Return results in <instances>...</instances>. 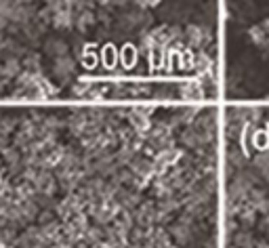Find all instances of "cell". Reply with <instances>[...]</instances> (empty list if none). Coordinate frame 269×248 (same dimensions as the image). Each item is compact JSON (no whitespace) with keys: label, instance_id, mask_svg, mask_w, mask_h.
I'll return each mask as SVG.
<instances>
[{"label":"cell","instance_id":"1","mask_svg":"<svg viewBox=\"0 0 269 248\" xmlns=\"http://www.w3.org/2000/svg\"><path fill=\"white\" fill-rule=\"evenodd\" d=\"M53 74L59 78V80H66L74 74V59L67 57V55H61V57L53 59Z\"/></svg>","mask_w":269,"mask_h":248},{"label":"cell","instance_id":"2","mask_svg":"<svg viewBox=\"0 0 269 248\" xmlns=\"http://www.w3.org/2000/svg\"><path fill=\"white\" fill-rule=\"evenodd\" d=\"M116 210H118L116 204L110 202V200H99L97 206L93 208L97 221H110V219H114L116 217Z\"/></svg>","mask_w":269,"mask_h":248},{"label":"cell","instance_id":"3","mask_svg":"<svg viewBox=\"0 0 269 248\" xmlns=\"http://www.w3.org/2000/svg\"><path fill=\"white\" fill-rule=\"evenodd\" d=\"M51 23L59 30H66L74 23V13L72 9H59V11H53L51 13Z\"/></svg>","mask_w":269,"mask_h":248},{"label":"cell","instance_id":"4","mask_svg":"<svg viewBox=\"0 0 269 248\" xmlns=\"http://www.w3.org/2000/svg\"><path fill=\"white\" fill-rule=\"evenodd\" d=\"M46 53L53 55V59H57L61 55H67V45L61 38H51L46 42Z\"/></svg>","mask_w":269,"mask_h":248},{"label":"cell","instance_id":"5","mask_svg":"<svg viewBox=\"0 0 269 248\" xmlns=\"http://www.w3.org/2000/svg\"><path fill=\"white\" fill-rule=\"evenodd\" d=\"M254 168H257V173L263 177V179L269 181V150L261 152L257 158H254Z\"/></svg>","mask_w":269,"mask_h":248},{"label":"cell","instance_id":"6","mask_svg":"<svg viewBox=\"0 0 269 248\" xmlns=\"http://www.w3.org/2000/svg\"><path fill=\"white\" fill-rule=\"evenodd\" d=\"M59 212L63 217H72V215H78V212H80V200H78V198H69V200H66L59 206Z\"/></svg>","mask_w":269,"mask_h":248},{"label":"cell","instance_id":"7","mask_svg":"<svg viewBox=\"0 0 269 248\" xmlns=\"http://www.w3.org/2000/svg\"><path fill=\"white\" fill-rule=\"evenodd\" d=\"M187 40L192 42V45L200 46V45H204V42L208 40V36H206V32H204L202 27H189V30H187Z\"/></svg>","mask_w":269,"mask_h":248},{"label":"cell","instance_id":"8","mask_svg":"<svg viewBox=\"0 0 269 248\" xmlns=\"http://www.w3.org/2000/svg\"><path fill=\"white\" fill-rule=\"evenodd\" d=\"M74 21L78 23V27H89L90 23H93V13H90L89 9H80L74 15Z\"/></svg>","mask_w":269,"mask_h":248},{"label":"cell","instance_id":"9","mask_svg":"<svg viewBox=\"0 0 269 248\" xmlns=\"http://www.w3.org/2000/svg\"><path fill=\"white\" fill-rule=\"evenodd\" d=\"M137 219H139L141 225H150L154 221V208L152 206H143L137 212Z\"/></svg>","mask_w":269,"mask_h":248},{"label":"cell","instance_id":"10","mask_svg":"<svg viewBox=\"0 0 269 248\" xmlns=\"http://www.w3.org/2000/svg\"><path fill=\"white\" fill-rule=\"evenodd\" d=\"M2 69H4V76H15V74H19V63L15 59H9Z\"/></svg>","mask_w":269,"mask_h":248},{"label":"cell","instance_id":"11","mask_svg":"<svg viewBox=\"0 0 269 248\" xmlns=\"http://www.w3.org/2000/svg\"><path fill=\"white\" fill-rule=\"evenodd\" d=\"M4 46H6V38L2 36V32H0V51H2Z\"/></svg>","mask_w":269,"mask_h":248},{"label":"cell","instance_id":"12","mask_svg":"<svg viewBox=\"0 0 269 248\" xmlns=\"http://www.w3.org/2000/svg\"><path fill=\"white\" fill-rule=\"evenodd\" d=\"M51 248H67V246H66V244H59V242H55Z\"/></svg>","mask_w":269,"mask_h":248},{"label":"cell","instance_id":"13","mask_svg":"<svg viewBox=\"0 0 269 248\" xmlns=\"http://www.w3.org/2000/svg\"><path fill=\"white\" fill-rule=\"evenodd\" d=\"M0 194H2V181H0Z\"/></svg>","mask_w":269,"mask_h":248}]
</instances>
